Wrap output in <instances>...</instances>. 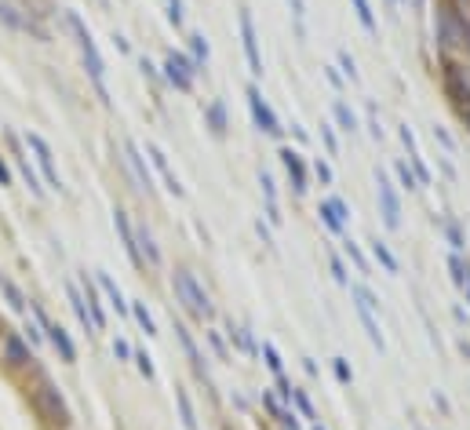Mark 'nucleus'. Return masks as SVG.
Returning <instances> with one entry per match:
<instances>
[{
	"label": "nucleus",
	"mask_w": 470,
	"mask_h": 430,
	"mask_svg": "<svg viewBox=\"0 0 470 430\" xmlns=\"http://www.w3.org/2000/svg\"><path fill=\"white\" fill-rule=\"evenodd\" d=\"M208 117H212V124H215V135H222L226 132V117H222V106L219 102L208 106Z\"/></svg>",
	"instance_id": "obj_22"
},
{
	"label": "nucleus",
	"mask_w": 470,
	"mask_h": 430,
	"mask_svg": "<svg viewBox=\"0 0 470 430\" xmlns=\"http://www.w3.org/2000/svg\"><path fill=\"white\" fill-rule=\"evenodd\" d=\"M241 33H245V52L252 62V73H263V62H259V47H255V29H252V15H241Z\"/></svg>",
	"instance_id": "obj_9"
},
{
	"label": "nucleus",
	"mask_w": 470,
	"mask_h": 430,
	"mask_svg": "<svg viewBox=\"0 0 470 430\" xmlns=\"http://www.w3.org/2000/svg\"><path fill=\"white\" fill-rule=\"evenodd\" d=\"M321 215H325V222H328L332 230H343V204H339V201H325Z\"/></svg>",
	"instance_id": "obj_16"
},
{
	"label": "nucleus",
	"mask_w": 470,
	"mask_h": 430,
	"mask_svg": "<svg viewBox=\"0 0 470 430\" xmlns=\"http://www.w3.org/2000/svg\"><path fill=\"white\" fill-rule=\"evenodd\" d=\"M132 314H135V321L142 325V332H146V336H157V325H153V317H150V310H146L142 302H135V307H132Z\"/></svg>",
	"instance_id": "obj_18"
},
{
	"label": "nucleus",
	"mask_w": 470,
	"mask_h": 430,
	"mask_svg": "<svg viewBox=\"0 0 470 430\" xmlns=\"http://www.w3.org/2000/svg\"><path fill=\"white\" fill-rule=\"evenodd\" d=\"M0 289H4V295H8V302H11L15 310H26V299L19 295V289H15L11 281H0Z\"/></svg>",
	"instance_id": "obj_20"
},
{
	"label": "nucleus",
	"mask_w": 470,
	"mask_h": 430,
	"mask_svg": "<svg viewBox=\"0 0 470 430\" xmlns=\"http://www.w3.org/2000/svg\"><path fill=\"white\" fill-rule=\"evenodd\" d=\"M314 168H317V175H321V183H328V179H332V171H328L325 164H314Z\"/></svg>",
	"instance_id": "obj_30"
},
{
	"label": "nucleus",
	"mask_w": 470,
	"mask_h": 430,
	"mask_svg": "<svg viewBox=\"0 0 470 430\" xmlns=\"http://www.w3.org/2000/svg\"><path fill=\"white\" fill-rule=\"evenodd\" d=\"M165 70H168V81L179 88V91H190V88H193V73H197V70H193L183 55H168Z\"/></svg>",
	"instance_id": "obj_7"
},
{
	"label": "nucleus",
	"mask_w": 470,
	"mask_h": 430,
	"mask_svg": "<svg viewBox=\"0 0 470 430\" xmlns=\"http://www.w3.org/2000/svg\"><path fill=\"white\" fill-rule=\"evenodd\" d=\"M376 256H379V259L386 263V270H397V263H394V256H391V252H386L383 245H376Z\"/></svg>",
	"instance_id": "obj_26"
},
{
	"label": "nucleus",
	"mask_w": 470,
	"mask_h": 430,
	"mask_svg": "<svg viewBox=\"0 0 470 430\" xmlns=\"http://www.w3.org/2000/svg\"><path fill=\"white\" fill-rule=\"evenodd\" d=\"M70 307H73V314L80 317V325H84V328H95L91 314H88V307H84V292H77L73 284H70Z\"/></svg>",
	"instance_id": "obj_15"
},
{
	"label": "nucleus",
	"mask_w": 470,
	"mask_h": 430,
	"mask_svg": "<svg viewBox=\"0 0 470 430\" xmlns=\"http://www.w3.org/2000/svg\"><path fill=\"white\" fill-rule=\"evenodd\" d=\"M354 4H358V15H361V22H365L368 29H376V22H372V11H368V4H365V0H354Z\"/></svg>",
	"instance_id": "obj_23"
},
{
	"label": "nucleus",
	"mask_w": 470,
	"mask_h": 430,
	"mask_svg": "<svg viewBox=\"0 0 470 430\" xmlns=\"http://www.w3.org/2000/svg\"><path fill=\"white\" fill-rule=\"evenodd\" d=\"M33 405L40 412V420L44 423H52V427H66L70 420V412H66V401H62V394L47 383V379H40V387L33 390Z\"/></svg>",
	"instance_id": "obj_3"
},
{
	"label": "nucleus",
	"mask_w": 470,
	"mask_h": 430,
	"mask_svg": "<svg viewBox=\"0 0 470 430\" xmlns=\"http://www.w3.org/2000/svg\"><path fill=\"white\" fill-rule=\"evenodd\" d=\"M317 430H321V427H317Z\"/></svg>",
	"instance_id": "obj_35"
},
{
	"label": "nucleus",
	"mask_w": 470,
	"mask_h": 430,
	"mask_svg": "<svg viewBox=\"0 0 470 430\" xmlns=\"http://www.w3.org/2000/svg\"><path fill=\"white\" fill-rule=\"evenodd\" d=\"M248 106H252V114H255V124H259L266 135H278V132H281V124H278V117H273V109H270L263 99H259L255 88H248Z\"/></svg>",
	"instance_id": "obj_8"
},
{
	"label": "nucleus",
	"mask_w": 470,
	"mask_h": 430,
	"mask_svg": "<svg viewBox=\"0 0 470 430\" xmlns=\"http://www.w3.org/2000/svg\"><path fill=\"white\" fill-rule=\"evenodd\" d=\"M263 354H266V364H270V369H273V372L281 376V361H278V354H273V346H270V343L263 346Z\"/></svg>",
	"instance_id": "obj_24"
},
{
	"label": "nucleus",
	"mask_w": 470,
	"mask_h": 430,
	"mask_svg": "<svg viewBox=\"0 0 470 430\" xmlns=\"http://www.w3.org/2000/svg\"><path fill=\"white\" fill-rule=\"evenodd\" d=\"M0 361L8 364V369H26V364H33V354H29V346L22 343L19 332H0Z\"/></svg>",
	"instance_id": "obj_4"
},
{
	"label": "nucleus",
	"mask_w": 470,
	"mask_h": 430,
	"mask_svg": "<svg viewBox=\"0 0 470 430\" xmlns=\"http://www.w3.org/2000/svg\"><path fill=\"white\" fill-rule=\"evenodd\" d=\"M113 350H117V358H132V346H128L124 339H117V343H113Z\"/></svg>",
	"instance_id": "obj_27"
},
{
	"label": "nucleus",
	"mask_w": 470,
	"mask_h": 430,
	"mask_svg": "<svg viewBox=\"0 0 470 430\" xmlns=\"http://www.w3.org/2000/svg\"><path fill=\"white\" fill-rule=\"evenodd\" d=\"M135 245H139L142 266H146V263H150V266H160V252H157V245H153V233L146 230V226H139V230H135Z\"/></svg>",
	"instance_id": "obj_10"
},
{
	"label": "nucleus",
	"mask_w": 470,
	"mask_h": 430,
	"mask_svg": "<svg viewBox=\"0 0 470 430\" xmlns=\"http://www.w3.org/2000/svg\"><path fill=\"white\" fill-rule=\"evenodd\" d=\"M0 281H4V277H0Z\"/></svg>",
	"instance_id": "obj_34"
},
{
	"label": "nucleus",
	"mask_w": 470,
	"mask_h": 430,
	"mask_svg": "<svg viewBox=\"0 0 470 430\" xmlns=\"http://www.w3.org/2000/svg\"><path fill=\"white\" fill-rule=\"evenodd\" d=\"M26 146L37 153V164L44 168V175H47V183L52 186H62V179H59V171H55V161H52V150H47V142L37 135V132H29L26 135Z\"/></svg>",
	"instance_id": "obj_5"
},
{
	"label": "nucleus",
	"mask_w": 470,
	"mask_h": 430,
	"mask_svg": "<svg viewBox=\"0 0 470 430\" xmlns=\"http://www.w3.org/2000/svg\"><path fill=\"white\" fill-rule=\"evenodd\" d=\"M66 22H70V29H73L77 40H80V52H84V66H88V73H91L95 88H99V95L106 99V66H103V59H99V47H95L91 33L84 29V22H80L77 15H66Z\"/></svg>",
	"instance_id": "obj_2"
},
{
	"label": "nucleus",
	"mask_w": 470,
	"mask_h": 430,
	"mask_svg": "<svg viewBox=\"0 0 470 430\" xmlns=\"http://www.w3.org/2000/svg\"><path fill=\"white\" fill-rule=\"evenodd\" d=\"M11 183V175H8V168H4V161H0V186H8Z\"/></svg>",
	"instance_id": "obj_32"
},
{
	"label": "nucleus",
	"mask_w": 470,
	"mask_h": 430,
	"mask_svg": "<svg viewBox=\"0 0 470 430\" xmlns=\"http://www.w3.org/2000/svg\"><path fill=\"white\" fill-rule=\"evenodd\" d=\"M281 157H285V168H288V175H291V179H296V190L303 194V190H306V168H303V161H299V153L285 150Z\"/></svg>",
	"instance_id": "obj_13"
},
{
	"label": "nucleus",
	"mask_w": 470,
	"mask_h": 430,
	"mask_svg": "<svg viewBox=\"0 0 470 430\" xmlns=\"http://www.w3.org/2000/svg\"><path fill=\"white\" fill-rule=\"evenodd\" d=\"M124 153H128V164H132V171H135V179H139V186L142 190H153V179H150V171H146V164H142V157H139V150L128 142L124 146Z\"/></svg>",
	"instance_id": "obj_11"
},
{
	"label": "nucleus",
	"mask_w": 470,
	"mask_h": 430,
	"mask_svg": "<svg viewBox=\"0 0 470 430\" xmlns=\"http://www.w3.org/2000/svg\"><path fill=\"white\" fill-rule=\"evenodd\" d=\"M84 302H88V314H91V321H95V328H103L106 325V314H103V302H99V292L88 284V277H84Z\"/></svg>",
	"instance_id": "obj_14"
},
{
	"label": "nucleus",
	"mask_w": 470,
	"mask_h": 430,
	"mask_svg": "<svg viewBox=\"0 0 470 430\" xmlns=\"http://www.w3.org/2000/svg\"><path fill=\"white\" fill-rule=\"evenodd\" d=\"M190 40H193V55H197L193 59V70H197V66L208 62V44H204V37H190Z\"/></svg>",
	"instance_id": "obj_21"
},
{
	"label": "nucleus",
	"mask_w": 470,
	"mask_h": 430,
	"mask_svg": "<svg viewBox=\"0 0 470 430\" xmlns=\"http://www.w3.org/2000/svg\"><path fill=\"white\" fill-rule=\"evenodd\" d=\"M339 121H343V124H347V132H354V117L347 114V109H343V106H339Z\"/></svg>",
	"instance_id": "obj_29"
},
{
	"label": "nucleus",
	"mask_w": 470,
	"mask_h": 430,
	"mask_svg": "<svg viewBox=\"0 0 470 430\" xmlns=\"http://www.w3.org/2000/svg\"><path fill=\"white\" fill-rule=\"evenodd\" d=\"M172 22H175V26L183 22V4H179V0H172Z\"/></svg>",
	"instance_id": "obj_28"
},
{
	"label": "nucleus",
	"mask_w": 470,
	"mask_h": 430,
	"mask_svg": "<svg viewBox=\"0 0 470 430\" xmlns=\"http://www.w3.org/2000/svg\"><path fill=\"white\" fill-rule=\"evenodd\" d=\"M397 171H401V179H404V186H409V190H412V186H416V183H412V175H409V168H404V164H401V168H397Z\"/></svg>",
	"instance_id": "obj_31"
},
{
	"label": "nucleus",
	"mask_w": 470,
	"mask_h": 430,
	"mask_svg": "<svg viewBox=\"0 0 470 430\" xmlns=\"http://www.w3.org/2000/svg\"><path fill=\"white\" fill-rule=\"evenodd\" d=\"M135 361H139V372H142L146 379H153V364H150V358H146V354H135Z\"/></svg>",
	"instance_id": "obj_25"
},
{
	"label": "nucleus",
	"mask_w": 470,
	"mask_h": 430,
	"mask_svg": "<svg viewBox=\"0 0 470 430\" xmlns=\"http://www.w3.org/2000/svg\"><path fill=\"white\" fill-rule=\"evenodd\" d=\"M0 332H4V325H0Z\"/></svg>",
	"instance_id": "obj_33"
},
{
	"label": "nucleus",
	"mask_w": 470,
	"mask_h": 430,
	"mask_svg": "<svg viewBox=\"0 0 470 430\" xmlns=\"http://www.w3.org/2000/svg\"><path fill=\"white\" fill-rule=\"evenodd\" d=\"M379 197H383V212H386V226H397V201H394V190L391 183L379 175Z\"/></svg>",
	"instance_id": "obj_12"
},
{
	"label": "nucleus",
	"mask_w": 470,
	"mask_h": 430,
	"mask_svg": "<svg viewBox=\"0 0 470 430\" xmlns=\"http://www.w3.org/2000/svg\"><path fill=\"white\" fill-rule=\"evenodd\" d=\"M99 284L106 289V295H109V302H113V307H117V310L124 314V310H128V302H124V295H121V289H117V284L109 281V274H99Z\"/></svg>",
	"instance_id": "obj_17"
},
{
	"label": "nucleus",
	"mask_w": 470,
	"mask_h": 430,
	"mask_svg": "<svg viewBox=\"0 0 470 430\" xmlns=\"http://www.w3.org/2000/svg\"><path fill=\"white\" fill-rule=\"evenodd\" d=\"M172 289H175V299H179L193 317H208V314H212V299H208V292L201 289V281L193 277L190 270H175V274H172Z\"/></svg>",
	"instance_id": "obj_1"
},
{
	"label": "nucleus",
	"mask_w": 470,
	"mask_h": 430,
	"mask_svg": "<svg viewBox=\"0 0 470 430\" xmlns=\"http://www.w3.org/2000/svg\"><path fill=\"white\" fill-rule=\"evenodd\" d=\"M37 325L47 332V339H52V346H55L59 354H62V361H77V346L70 343L66 328H62V325H52V321H47V317H37Z\"/></svg>",
	"instance_id": "obj_6"
},
{
	"label": "nucleus",
	"mask_w": 470,
	"mask_h": 430,
	"mask_svg": "<svg viewBox=\"0 0 470 430\" xmlns=\"http://www.w3.org/2000/svg\"><path fill=\"white\" fill-rule=\"evenodd\" d=\"M175 397H179V408H183V427L186 430H197V420H193V405H190V397L179 390V394H175Z\"/></svg>",
	"instance_id": "obj_19"
}]
</instances>
